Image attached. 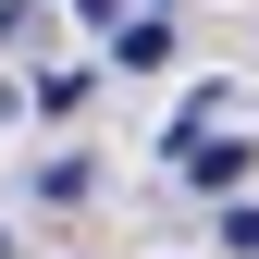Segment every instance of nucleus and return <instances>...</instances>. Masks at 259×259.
Masks as SVG:
<instances>
[{
    "label": "nucleus",
    "instance_id": "1",
    "mask_svg": "<svg viewBox=\"0 0 259 259\" xmlns=\"http://www.w3.org/2000/svg\"><path fill=\"white\" fill-rule=\"evenodd\" d=\"M173 148H185V173H198V185H247V160H259L247 136H210V123H198V136H173Z\"/></svg>",
    "mask_w": 259,
    "mask_h": 259
},
{
    "label": "nucleus",
    "instance_id": "2",
    "mask_svg": "<svg viewBox=\"0 0 259 259\" xmlns=\"http://www.w3.org/2000/svg\"><path fill=\"white\" fill-rule=\"evenodd\" d=\"M160 62H173V25H160V13H136V25L111 37V74H160Z\"/></svg>",
    "mask_w": 259,
    "mask_h": 259
},
{
    "label": "nucleus",
    "instance_id": "3",
    "mask_svg": "<svg viewBox=\"0 0 259 259\" xmlns=\"http://www.w3.org/2000/svg\"><path fill=\"white\" fill-rule=\"evenodd\" d=\"M222 247H235V259H259V210H235V222H222Z\"/></svg>",
    "mask_w": 259,
    "mask_h": 259
},
{
    "label": "nucleus",
    "instance_id": "4",
    "mask_svg": "<svg viewBox=\"0 0 259 259\" xmlns=\"http://www.w3.org/2000/svg\"><path fill=\"white\" fill-rule=\"evenodd\" d=\"M0 259H13V247H0Z\"/></svg>",
    "mask_w": 259,
    "mask_h": 259
}]
</instances>
